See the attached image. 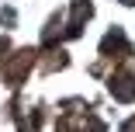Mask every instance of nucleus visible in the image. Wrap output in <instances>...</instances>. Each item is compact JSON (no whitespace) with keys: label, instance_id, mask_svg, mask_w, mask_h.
Returning a JSON list of instances; mask_svg holds the SVG:
<instances>
[{"label":"nucleus","instance_id":"6","mask_svg":"<svg viewBox=\"0 0 135 132\" xmlns=\"http://www.w3.org/2000/svg\"><path fill=\"white\" fill-rule=\"evenodd\" d=\"M121 4H135V0H121Z\"/></svg>","mask_w":135,"mask_h":132},{"label":"nucleus","instance_id":"4","mask_svg":"<svg viewBox=\"0 0 135 132\" xmlns=\"http://www.w3.org/2000/svg\"><path fill=\"white\" fill-rule=\"evenodd\" d=\"M100 49H104V56H107V52H111V49H118V52H125V35H121V31L114 28L111 35L104 38V45H100Z\"/></svg>","mask_w":135,"mask_h":132},{"label":"nucleus","instance_id":"1","mask_svg":"<svg viewBox=\"0 0 135 132\" xmlns=\"http://www.w3.org/2000/svg\"><path fill=\"white\" fill-rule=\"evenodd\" d=\"M31 63H35V52H31V49H24V52H17V59L4 70V76H7V80L17 87V84H21V76H24V70H28Z\"/></svg>","mask_w":135,"mask_h":132},{"label":"nucleus","instance_id":"3","mask_svg":"<svg viewBox=\"0 0 135 132\" xmlns=\"http://www.w3.org/2000/svg\"><path fill=\"white\" fill-rule=\"evenodd\" d=\"M83 17H90V4H87V0H76V4H73V21H69V31H73V35L80 31Z\"/></svg>","mask_w":135,"mask_h":132},{"label":"nucleus","instance_id":"2","mask_svg":"<svg viewBox=\"0 0 135 132\" xmlns=\"http://www.w3.org/2000/svg\"><path fill=\"white\" fill-rule=\"evenodd\" d=\"M111 94H114L118 101H135V76H132V73L111 76Z\"/></svg>","mask_w":135,"mask_h":132},{"label":"nucleus","instance_id":"5","mask_svg":"<svg viewBox=\"0 0 135 132\" xmlns=\"http://www.w3.org/2000/svg\"><path fill=\"white\" fill-rule=\"evenodd\" d=\"M121 132H135V118H132V122H125V129H121Z\"/></svg>","mask_w":135,"mask_h":132}]
</instances>
